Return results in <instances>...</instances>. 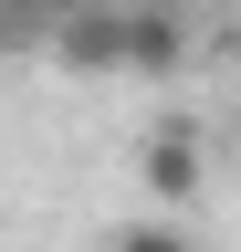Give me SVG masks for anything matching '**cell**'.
<instances>
[{"label": "cell", "mask_w": 241, "mask_h": 252, "mask_svg": "<svg viewBox=\"0 0 241 252\" xmlns=\"http://www.w3.org/2000/svg\"><path fill=\"white\" fill-rule=\"evenodd\" d=\"M63 74H126V0H105V11H74V21H53V42H42Z\"/></svg>", "instance_id": "cell-1"}, {"label": "cell", "mask_w": 241, "mask_h": 252, "mask_svg": "<svg viewBox=\"0 0 241 252\" xmlns=\"http://www.w3.org/2000/svg\"><path fill=\"white\" fill-rule=\"evenodd\" d=\"M136 179H147V200H199V189H210V158H199L189 126H147V137H136Z\"/></svg>", "instance_id": "cell-2"}, {"label": "cell", "mask_w": 241, "mask_h": 252, "mask_svg": "<svg viewBox=\"0 0 241 252\" xmlns=\"http://www.w3.org/2000/svg\"><path fill=\"white\" fill-rule=\"evenodd\" d=\"M178 63H189V21L126 0V74H178Z\"/></svg>", "instance_id": "cell-3"}, {"label": "cell", "mask_w": 241, "mask_h": 252, "mask_svg": "<svg viewBox=\"0 0 241 252\" xmlns=\"http://www.w3.org/2000/svg\"><path fill=\"white\" fill-rule=\"evenodd\" d=\"M53 42V21L32 11V0H0V63H21V53H42Z\"/></svg>", "instance_id": "cell-4"}, {"label": "cell", "mask_w": 241, "mask_h": 252, "mask_svg": "<svg viewBox=\"0 0 241 252\" xmlns=\"http://www.w3.org/2000/svg\"><path fill=\"white\" fill-rule=\"evenodd\" d=\"M105 252H199V242L178 231V220H126V231H115Z\"/></svg>", "instance_id": "cell-5"}, {"label": "cell", "mask_w": 241, "mask_h": 252, "mask_svg": "<svg viewBox=\"0 0 241 252\" xmlns=\"http://www.w3.org/2000/svg\"><path fill=\"white\" fill-rule=\"evenodd\" d=\"M136 11H168V21H189V11H220V0H136Z\"/></svg>", "instance_id": "cell-6"}, {"label": "cell", "mask_w": 241, "mask_h": 252, "mask_svg": "<svg viewBox=\"0 0 241 252\" xmlns=\"http://www.w3.org/2000/svg\"><path fill=\"white\" fill-rule=\"evenodd\" d=\"M42 21H74V11H105V0H32Z\"/></svg>", "instance_id": "cell-7"}, {"label": "cell", "mask_w": 241, "mask_h": 252, "mask_svg": "<svg viewBox=\"0 0 241 252\" xmlns=\"http://www.w3.org/2000/svg\"><path fill=\"white\" fill-rule=\"evenodd\" d=\"M231 94H241V32H231Z\"/></svg>", "instance_id": "cell-8"}]
</instances>
